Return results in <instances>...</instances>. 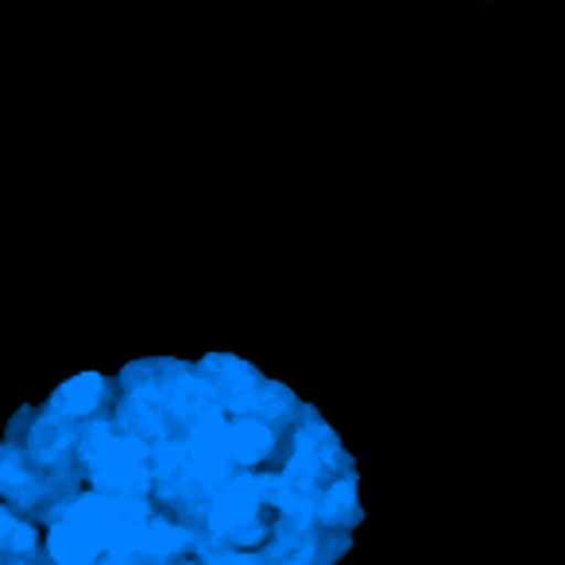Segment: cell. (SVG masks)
Masks as SVG:
<instances>
[{"label":"cell","mask_w":565,"mask_h":565,"mask_svg":"<svg viewBox=\"0 0 565 565\" xmlns=\"http://www.w3.org/2000/svg\"><path fill=\"white\" fill-rule=\"evenodd\" d=\"M213 407L217 399L198 364L156 356V361H132L120 372L113 418L120 430L159 446V441L186 438L190 426Z\"/></svg>","instance_id":"1"},{"label":"cell","mask_w":565,"mask_h":565,"mask_svg":"<svg viewBox=\"0 0 565 565\" xmlns=\"http://www.w3.org/2000/svg\"><path fill=\"white\" fill-rule=\"evenodd\" d=\"M275 488L279 472L241 469L213 492L205 503L202 526H198V546L221 550H259L275 531Z\"/></svg>","instance_id":"2"},{"label":"cell","mask_w":565,"mask_h":565,"mask_svg":"<svg viewBox=\"0 0 565 565\" xmlns=\"http://www.w3.org/2000/svg\"><path fill=\"white\" fill-rule=\"evenodd\" d=\"M78 469L94 492L151 495V441L120 430L117 418L102 415L82 423Z\"/></svg>","instance_id":"3"},{"label":"cell","mask_w":565,"mask_h":565,"mask_svg":"<svg viewBox=\"0 0 565 565\" xmlns=\"http://www.w3.org/2000/svg\"><path fill=\"white\" fill-rule=\"evenodd\" d=\"M349 546H353V531L275 519V531L259 546V557L267 565H333L338 557H345Z\"/></svg>","instance_id":"4"},{"label":"cell","mask_w":565,"mask_h":565,"mask_svg":"<svg viewBox=\"0 0 565 565\" xmlns=\"http://www.w3.org/2000/svg\"><path fill=\"white\" fill-rule=\"evenodd\" d=\"M198 372L210 384L217 407L225 411L228 418L233 415H252L256 411V399L264 392V376H259L256 364L241 361V356L228 353H213L205 361H198Z\"/></svg>","instance_id":"5"},{"label":"cell","mask_w":565,"mask_h":565,"mask_svg":"<svg viewBox=\"0 0 565 565\" xmlns=\"http://www.w3.org/2000/svg\"><path fill=\"white\" fill-rule=\"evenodd\" d=\"M113 403H117V387L102 372H78L63 387H55L43 407L63 418H74V423H89V418L113 415Z\"/></svg>","instance_id":"6"},{"label":"cell","mask_w":565,"mask_h":565,"mask_svg":"<svg viewBox=\"0 0 565 565\" xmlns=\"http://www.w3.org/2000/svg\"><path fill=\"white\" fill-rule=\"evenodd\" d=\"M228 454H233L236 472L259 469L282 457V434L259 415H233L228 418Z\"/></svg>","instance_id":"7"},{"label":"cell","mask_w":565,"mask_h":565,"mask_svg":"<svg viewBox=\"0 0 565 565\" xmlns=\"http://www.w3.org/2000/svg\"><path fill=\"white\" fill-rule=\"evenodd\" d=\"M361 519L364 511L361 500H356V469H349L318 492V523L333 526V531H353Z\"/></svg>","instance_id":"8"},{"label":"cell","mask_w":565,"mask_h":565,"mask_svg":"<svg viewBox=\"0 0 565 565\" xmlns=\"http://www.w3.org/2000/svg\"><path fill=\"white\" fill-rule=\"evenodd\" d=\"M40 523L0 500V557H40Z\"/></svg>","instance_id":"9"},{"label":"cell","mask_w":565,"mask_h":565,"mask_svg":"<svg viewBox=\"0 0 565 565\" xmlns=\"http://www.w3.org/2000/svg\"><path fill=\"white\" fill-rule=\"evenodd\" d=\"M35 415H40L35 407H20L17 418L9 423V430H4V441H12V446H24V438H28V430H32Z\"/></svg>","instance_id":"10"},{"label":"cell","mask_w":565,"mask_h":565,"mask_svg":"<svg viewBox=\"0 0 565 565\" xmlns=\"http://www.w3.org/2000/svg\"><path fill=\"white\" fill-rule=\"evenodd\" d=\"M0 565H9V557H0Z\"/></svg>","instance_id":"11"}]
</instances>
